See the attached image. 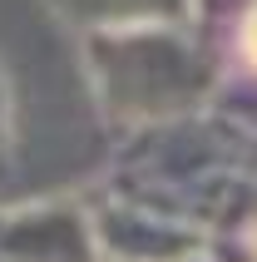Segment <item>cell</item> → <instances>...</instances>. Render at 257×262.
Listing matches in <instances>:
<instances>
[{"instance_id": "cell-1", "label": "cell", "mask_w": 257, "mask_h": 262, "mask_svg": "<svg viewBox=\"0 0 257 262\" xmlns=\"http://www.w3.org/2000/svg\"><path fill=\"white\" fill-rule=\"evenodd\" d=\"M104 193L208 243L232 237L257 213V124L213 104L203 114L128 134Z\"/></svg>"}, {"instance_id": "cell-2", "label": "cell", "mask_w": 257, "mask_h": 262, "mask_svg": "<svg viewBox=\"0 0 257 262\" xmlns=\"http://www.w3.org/2000/svg\"><path fill=\"white\" fill-rule=\"evenodd\" d=\"M79 59L99 114L124 134L203 114L228 84L213 40L188 20L79 35Z\"/></svg>"}, {"instance_id": "cell-3", "label": "cell", "mask_w": 257, "mask_h": 262, "mask_svg": "<svg viewBox=\"0 0 257 262\" xmlns=\"http://www.w3.org/2000/svg\"><path fill=\"white\" fill-rule=\"evenodd\" d=\"M0 262H104L94 213L74 198H35L0 213Z\"/></svg>"}, {"instance_id": "cell-4", "label": "cell", "mask_w": 257, "mask_h": 262, "mask_svg": "<svg viewBox=\"0 0 257 262\" xmlns=\"http://www.w3.org/2000/svg\"><path fill=\"white\" fill-rule=\"evenodd\" d=\"M89 213H94V237H99L104 262H193L208 252V237L109 193H99Z\"/></svg>"}, {"instance_id": "cell-5", "label": "cell", "mask_w": 257, "mask_h": 262, "mask_svg": "<svg viewBox=\"0 0 257 262\" xmlns=\"http://www.w3.org/2000/svg\"><path fill=\"white\" fill-rule=\"evenodd\" d=\"M55 20L74 35H99V30H128V25H193V0H45Z\"/></svg>"}, {"instance_id": "cell-6", "label": "cell", "mask_w": 257, "mask_h": 262, "mask_svg": "<svg viewBox=\"0 0 257 262\" xmlns=\"http://www.w3.org/2000/svg\"><path fill=\"white\" fill-rule=\"evenodd\" d=\"M232 59L247 79H257V0H247L232 15Z\"/></svg>"}, {"instance_id": "cell-7", "label": "cell", "mask_w": 257, "mask_h": 262, "mask_svg": "<svg viewBox=\"0 0 257 262\" xmlns=\"http://www.w3.org/2000/svg\"><path fill=\"white\" fill-rule=\"evenodd\" d=\"M10 144H15V104H10V84L0 74V173L10 163Z\"/></svg>"}, {"instance_id": "cell-8", "label": "cell", "mask_w": 257, "mask_h": 262, "mask_svg": "<svg viewBox=\"0 0 257 262\" xmlns=\"http://www.w3.org/2000/svg\"><path fill=\"white\" fill-rule=\"evenodd\" d=\"M193 262H213V257H208V252H203V257H193Z\"/></svg>"}]
</instances>
